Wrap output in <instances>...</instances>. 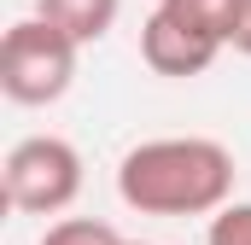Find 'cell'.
Wrapping results in <instances>:
<instances>
[{
    "mask_svg": "<svg viewBox=\"0 0 251 245\" xmlns=\"http://www.w3.org/2000/svg\"><path fill=\"white\" fill-rule=\"evenodd\" d=\"M117 12H123V0H35V18L53 24L59 35H70L76 47L105 41L111 24H117Z\"/></svg>",
    "mask_w": 251,
    "mask_h": 245,
    "instance_id": "5b68a950",
    "label": "cell"
},
{
    "mask_svg": "<svg viewBox=\"0 0 251 245\" xmlns=\"http://www.w3.org/2000/svg\"><path fill=\"white\" fill-rule=\"evenodd\" d=\"M0 187H6L12 210H24V216H59L82 193V152L64 134H29V140H18L6 152Z\"/></svg>",
    "mask_w": 251,
    "mask_h": 245,
    "instance_id": "3957f363",
    "label": "cell"
},
{
    "mask_svg": "<svg viewBox=\"0 0 251 245\" xmlns=\"http://www.w3.org/2000/svg\"><path fill=\"white\" fill-rule=\"evenodd\" d=\"M204 245H251V198H246V204L216 210L210 228H204Z\"/></svg>",
    "mask_w": 251,
    "mask_h": 245,
    "instance_id": "ba28073f",
    "label": "cell"
},
{
    "mask_svg": "<svg viewBox=\"0 0 251 245\" xmlns=\"http://www.w3.org/2000/svg\"><path fill=\"white\" fill-rule=\"evenodd\" d=\"M170 18H181L187 29H199L204 41L216 47H234L240 41V24H246V0H158Z\"/></svg>",
    "mask_w": 251,
    "mask_h": 245,
    "instance_id": "8992f818",
    "label": "cell"
},
{
    "mask_svg": "<svg viewBox=\"0 0 251 245\" xmlns=\"http://www.w3.org/2000/svg\"><path fill=\"white\" fill-rule=\"evenodd\" d=\"M41 245H128L111 222H94V216H59V222H47V234Z\"/></svg>",
    "mask_w": 251,
    "mask_h": 245,
    "instance_id": "52a82bcc",
    "label": "cell"
},
{
    "mask_svg": "<svg viewBox=\"0 0 251 245\" xmlns=\"http://www.w3.org/2000/svg\"><path fill=\"white\" fill-rule=\"evenodd\" d=\"M234 53H246V59H251V0H246V24H240V41H234Z\"/></svg>",
    "mask_w": 251,
    "mask_h": 245,
    "instance_id": "9c48e42d",
    "label": "cell"
},
{
    "mask_svg": "<svg viewBox=\"0 0 251 245\" xmlns=\"http://www.w3.org/2000/svg\"><path fill=\"white\" fill-rule=\"evenodd\" d=\"M216 41H204L199 29H187L181 18H170L164 6H152L146 12V24H140V59L152 76H176V82H187V76H204L210 64H216Z\"/></svg>",
    "mask_w": 251,
    "mask_h": 245,
    "instance_id": "277c9868",
    "label": "cell"
},
{
    "mask_svg": "<svg viewBox=\"0 0 251 245\" xmlns=\"http://www.w3.org/2000/svg\"><path fill=\"white\" fill-rule=\"evenodd\" d=\"M76 59L82 47L29 12L0 35V94L12 105H53L76 82Z\"/></svg>",
    "mask_w": 251,
    "mask_h": 245,
    "instance_id": "7a4b0ae2",
    "label": "cell"
},
{
    "mask_svg": "<svg viewBox=\"0 0 251 245\" xmlns=\"http://www.w3.org/2000/svg\"><path fill=\"white\" fill-rule=\"evenodd\" d=\"M117 198L140 216H216L234 204V152L210 134H158L117 164Z\"/></svg>",
    "mask_w": 251,
    "mask_h": 245,
    "instance_id": "6da1fadb",
    "label": "cell"
},
{
    "mask_svg": "<svg viewBox=\"0 0 251 245\" xmlns=\"http://www.w3.org/2000/svg\"><path fill=\"white\" fill-rule=\"evenodd\" d=\"M128 245H140V240H128Z\"/></svg>",
    "mask_w": 251,
    "mask_h": 245,
    "instance_id": "30bf717a",
    "label": "cell"
}]
</instances>
